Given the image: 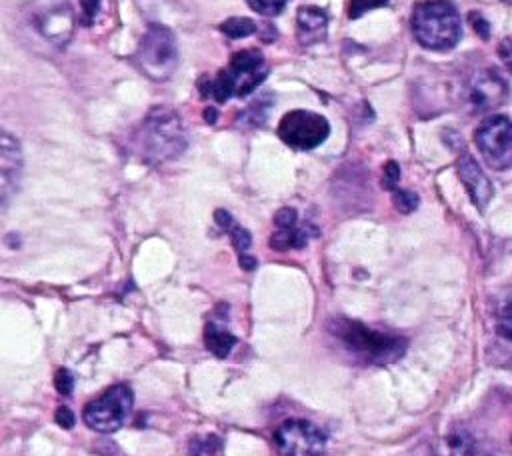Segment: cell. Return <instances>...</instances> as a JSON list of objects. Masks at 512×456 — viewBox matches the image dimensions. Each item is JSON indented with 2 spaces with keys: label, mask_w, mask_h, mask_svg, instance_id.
Masks as SVG:
<instances>
[{
  "label": "cell",
  "mask_w": 512,
  "mask_h": 456,
  "mask_svg": "<svg viewBox=\"0 0 512 456\" xmlns=\"http://www.w3.org/2000/svg\"><path fill=\"white\" fill-rule=\"evenodd\" d=\"M498 56L502 58V62L506 64V68L512 72V38H506L500 42L498 46Z\"/></svg>",
  "instance_id": "28"
},
{
  "label": "cell",
  "mask_w": 512,
  "mask_h": 456,
  "mask_svg": "<svg viewBox=\"0 0 512 456\" xmlns=\"http://www.w3.org/2000/svg\"><path fill=\"white\" fill-rule=\"evenodd\" d=\"M328 134V120L310 110H290L278 124L280 140L296 150H312L322 144Z\"/></svg>",
  "instance_id": "8"
},
{
  "label": "cell",
  "mask_w": 512,
  "mask_h": 456,
  "mask_svg": "<svg viewBox=\"0 0 512 456\" xmlns=\"http://www.w3.org/2000/svg\"><path fill=\"white\" fill-rule=\"evenodd\" d=\"M246 2L250 4L252 10H256L258 14H264V16H276L286 6V0H246Z\"/></svg>",
  "instance_id": "22"
},
{
  "label": "cell",
  "mask_w": 512,
  "mask_h": 456,
  "mask_svg": "<svg viewBox=\"0 0 512 456\" xmlns=\"http://www.w3.org/2000/svg\"><path fill=\"white\" fill-rule=\"evenodd\" d=\"M204 342H206V348L214 356L226 358L228 352L232 350V346L236 344V338L218 322H208L204 328Z\"/></svg>",
  "instance_id": "16"
},
{
  "label": "cell",
  "mask_w": 512,
  "mask_h": 456,
  "mask_svg": "<svg viewBox=\"0 0 512 456\" xmlns=\"http://www.w3.org/2000/svg\"><path fill=\"white\" fill-rule=\"evenodd\" d=\"M392 200H394V206L404 214L416 210L418 206V196L412 190H402L398 186L392 190Z\"/></svg>",
  "instance_id": "21"
},
{
  "label": "cell",
  "mask_w": 512,
  "mask_h": 456,
  "mask_svg": "<svg viewBox=\"0 0 512 456\" xmlns=\"http://www.w3.org/2000/svg\"><path fill=\"white\" fill-rule=\"evenodd\" d=\"M28 24L50 44L62 48L74 32V12L68 0H34L26 8Z\"/></svg>",
  "instance_id": "6"
},
{
  "label": "cell",
  "mask_w": 512,
  "mask_h": 456,
  "mask_svg": "<svg viewBox=\"0 0 512 456\" xmlns=\"http://www.w3.org/2000/svg\"><path fill=\"white\" fill-rule=\"evenodd\" d=\"M54 384H56V390H58L60 394H70L72 388H74V376L70 374V370L60 368V370L56 372Z\"/></svg>",
  "instance_id": "25"
},
{
  "label": "cell",
  "mask_w": 512,
  "mask_h": 456,
  "mask_svg": "<svg viewBox=\"0 0 512 456\" xmlns=\"http://www.w3.org/2000/svg\"><path fill=\"white\" fill-rule=\"evenodd\" d=\"M280 456H324L326 440L318 426L308 420H286L274 432Z\"/></svg>",
  "instance_id": "10"
},
{
  "label": "cell",
  "mask_w": 512,
  "mask_h": 456,
  "mask_svg": "<svg viewBox=\"0 0 512 456\" xmlns=\"http://www.w3.org/2000/svg\"><path fill=\"white\" fill-rule=\"evenodd\" d=\"M508 96V86L502 76L494 70H484L476 74L468 86V100L476 112H486L504 104Z\"/></svg>",
  "instance_id": "12"
},
{
  "label": "cell",
  "mask_w": 512,
  "mask_h": 456,
  "mask_svg": "<svg viewBox=\"0 0 512 456\" xmlns=\"http://www.w3.org/2000/svg\"><path fill=\"white\" fill-rule=\"evenodd\" d=\"M274 234L270 238V246L274 250H290V248H302L308 238L312 236V230L308 224H298V214L294 208H280L274 216Z\"/></svg>",
  "instance_id": "13"
},
{
  "label": "cell",
  "mask_w": 512,
  "mask_h": 456,
  "mask_svg": "<svg viewBox=\"0 0 512 456\" xmlns=\"http://www.w3.org/2000/svg\"><path fill=\"white\" fill-rule=\"evenodd\" d=\"M266 74L268 66L258 50H240L232 54L228 66L220 70L214 80H202V92L218 102H224L230 96H246L264 82Z\"/></svg>",
  "instance_id": "4"
},
{
  "label": "cell",
  "mask_w": 512,
  "mask_h": 456,
  "mask_svg": "<svg viewBox=\"0 0 512 456\" xmlns=\"http://www.w3.org/2000/svg\"><path fill=\"white\" fill-rule=\"evenodd\" d=\"M474 142L490 168L506 170L512 166V122L506 116L486 118L478 126Z\"/></svg>",
  "instance_id": "9"
},
{
  "label": "cell",
  "mask_w": 512,
  "mask_h": 456,
  "mask_svg": "<svg viewBox=\"0 0 512 456\" xmlns=\"http://www.w3.org/2000/svg\"><path fill=\"white\" fill-rule=\"evenodd\" d=\"M412 32L430 50H450L462 36L460 16L450 0H424L412 12Z\"/></svg>",
  "instance_id": "3"
},
{
  "label": "cell",
  "mask_w": 512,
  "mask_h": 456,
  "mask_svg": "<svg viewBox=\"0 0 512 456\" xmlns=\"http://www.w3.org/2000/svg\"><path fill=\"white\" fill-rule=\"evenodd\" d=\"M220 454V440L210 436L206 440H196L192 444V456H218Z\"/></svg>",
  "instance_id": "23"
},
{
  "label": "cell",
  "mask_w": 512,
  "mask_h": 456,
  "mask_svg": "<svg viewBox=\"0 0 512 456\" xmlns=\"http://www.w3.org/2000/svg\"><path fill=\"white\" fill-rule=\"evenodd\" d=\"M132 408V390L126 384H116L104 390L98 398L86 404L84 422L98 432H114L128 418Z\"/></svg>",
  "instance_id": "7"
},
{
  "label": "cell",
  "mask_w": 512,
  "mask_h": 456,
  "mask_svg": "<svg viewBox=\"0 0 512 456\" xmlns=\"http://www.w3.org/2000/svg\"><path fill=\"white\" fill-rule=\"evenodd\" d=\"M216 222L230 234V240H232V244H234L238 256H240V258L246 256V252H248V248H250V244H252L250 232L244 230V228H242L228 212H224V210H218V212H216Z\"/></svg>",
  "instance_id": "17"
},
{
  "label": "cell",
  "mask_w": 512,
  "mask_h": 456,
  "mask_svg": "<svg viewBox=\"0 0 512 456\" xmlns=\"http://www.w3.org/2000/svg\"><path fill=\"white\" fill-rule=\"evenodd\" d=\"M330 334L356 358L368 364H388L404 356L406 338L390 332L370 328L358 320L350 318H332L328 322Z\"/></svg>",
  "instance_id": "1"
},
{
  "label": "cell",
  "mask_w": 512,
  "mask_h": 456,
  "mask_svg": "<svg viewBox=\"0 0 512 456\" xmlns=\"http://www.w3.org/2000/svg\"><path fill=\"white\" fill-rule=\"evenodd\" d=\"M458 176H460L470 200L474 202V206L480 212H484L488 202L494 196V188H492V182L488 180V176L484 174V170L480 168V164L466 152L458 158Z\"/></svg>",
  "instance_id": "14"
},
{
  "label": "cell",
  "mask_w": 512,
  "mask_h": 456,
  "mask_svg": "<svg viewBox=\"0 0 512 456\" xmlns=\"http://www.w3.org/2000/svg\"><path fill=\"white\" fill-rule=\"evenodd\" d=\"M134 140L140 156L148 162L170 160L186 148L182 122L170 108H154L144 118Z\"/></svg>",
  "instance_id": "2"
},
{
  "label": "cell",
  "mask_w": 512,
  "mask_h": 456,
  "mask_svg": "<svg viewBox=\"0 0 512 456\" xmlns=\"http://www.w3.org/2000/svg\"><path fill=\"white\" fill-rule=\"evenodd\" d=\"M496 330L502 338L512 342V292H508L496 314Z\"/></svg>",
  "instance_id": "18"
},
{
  "label": "cell",
  "mask_w": 512,
  "mask_h": 456,
  "mask_svg": "<svg viewBox=\"0 0 512 456\" xmlns=\"http://www.w3.org/2000/svg\"><path fill=\"white\" fill-rule=\"evenodd\" d=\"M440 456H478L474 444L468 442V438L462 436H450L446 438V446L444 452H440Z\"/></svg>",
  "instance_id": "20"
},
{
  "label": "cell",
  "mask_w": 512,
  "mask_h": 456,
  "mask_svg": "<svg viewBox=\"0 0 512 456\" xmlns=\"http://www.w3.org/2000/svg\"><path fill=\"white\" fill-rule=\"evenodd\" d=\"M468 20H470V24L476 28V32H478L482 38H488V34H490V26H488V22L482 18V14H480V12H470Z\"/></svg>",
  "instance_id": "27"
},
{
  "label": "cell",
  "mask_w": 512,
  "mask_h": 456,
  "mask_svg": "<svg viewBox=\"0 0 512 456\" xmlns=\"http://www.w3.org/2000/svg\"><path fill=\"white\" fill-rule=\"evenodd\" d=\"M134 64L150 80H168L178 64V48L174 34L160 24H152L138 44Z\"/></svg>",
  "instance_id": "5"
},
{
  "label": "cell",
  "mask_w": 512,
  "mask_h": 456,
  "mask_svg": "<svg viewBox=\"0 0 512 456\" xmlns=\"http://www.w3.org/2000/svg\"><path fill=\"white\" fill-rule=\"evenodd\" d=\"M56 422L62 426V428H72L74 426V414L68 406H60L56 410Z\"/></svg>",
  "instance_id": "29"
},
{
  "label": "cell",
  "mask_w": 512,
  "mask_h": 456,
  "mask_svg": "<svg viewBox=\"0 0 512 456\" xmlns=\"http://www.w3.org/2000/svg\"><path fill=\"white\" fill-rule=\"evenodd\" d=\"M398 178H400V170H398V164L396 162H388L384 166V188L388 190H394L396 184H398Z\"/></svg>",
  "instance_id": "26"
},
{
  "label": "cell",
  "mask_w": 512,
  "mask_h": 456,
  "mask_svg": "<svg viewBox=\"0 0 512 456\" xmlns=\"http://www.w3.org/2000/svg\"><path fill=\"white\" fill-rule=\"evenodd\" d=\"M22 176V150L18 140L0 130V206L16 192Z\"/></svg>",
  "instance_id": "11"
},
{
  "label": "cell",
  "mask_w": 512,
  "mask_h": 456,
  "mask_svg": "<svg viewBox=\"0 0 512 456\" xmlns=\"http://www.w3.org/2000/svg\"><path fill=\"white\" fill-rule=\"evenodd\" d=\"M220 30L230 38H244V36H250L256 32V24L250 18L234 16V18H228L226 22H222Z\"/></svg>",
  "instance_id": "19"
},
{
  "label": "cell",
  "mask_w": 512,
  "mask_h": 456,
  "mask_svg": "<svg viewBox=\"0 0 512 456\" xmlns=\"http://www.w3.org/2000/svg\"><path fill=\"white\" fill-rule=\"evenodd\" d=\"M296 28H298V40L304 46H310L326 36L328 30V16L324 10L314 6H304L298 10L296 16Z\"/></svg>",
  "instance_id": "15"
},
{
  "label": "cell",
  "mask_w": 512,
  "mask_h": 456,
  "mask_svg": "<svg viewBox=\"0 0 512 456\" xmlns=\"http://www.w3.org/2000/svg\"><path fill=\"white\" fill-rule=\"evenodd\" d=\"M388 0H352L350 2V18H358L362 16L364 12L372 10V8H380V6H386Z\"/></svg>",
  "instance_id": "24"
}]
</instances>
